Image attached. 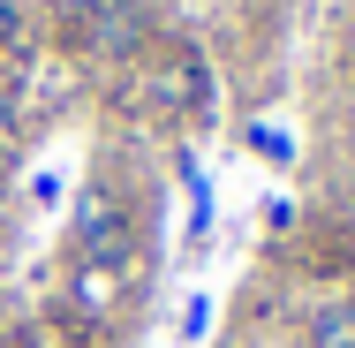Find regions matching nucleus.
Returning <instances> with one entry per match:
<instances>
[{"mask_svg":"<svg viewBox=\"0 0 355 348\" xmlns=\"http://www.w3.org/2000/svg\"><path fill=\"white\" fill-rule=\"evenodd\" d=\"M69 250H76V265H91V273H121V265L137 258V219H129V205H121L106 182H91V190L76 197Z\"/></svg>","mask_w":355,"mask_h":348,"instance_id":"1","label":"nucleus"},{"mask_svg":"<svg viewBox=\"0 0 355 348\" xmlns=\"http://www.w3.org/2000/svg\"><path fill=\"white\" fill-rule=\"evenodd\" d=\"M302 348H355V303L348 295H333V303H318L302 318Z\"/></svg>","mask_w":355,"mask_h":348,"instance_id":"2","label":"nucleus"},{"mask_svg":"<svg viewBox=\"0 0 355 348\" xmlns=\"http://www.w3.org/2000/svg\"><path fill=\"white\" fill-rule=\"evenodd\" d=\"M53 8H61V15H69V23H98V15H106V8H114V0H53Z\"/></svg>","mask_w":355,"mask_h":348,"instance_id":"3","label":"nucleus"},{"mask_svg":"<svg viewBox=\"0 0 355 348\" xmlns=\"http://www.w3.org/2000/svg\"><path fill=\"white\" fill-rule=\"evenodd\" d=\"M23 38V0H0V46Z\"/></svg>","mask_w":355,"mask_h":348,"instance_id":"4","label":"nucleus"},{"mask_svg":"<svg viewBox=\"0 0 355 348\" xmlns=\"http://www.w3.org/2000/svg\"><path fill=\"white\" fill-rule=\"evenodd\" d=\"M348 61H355V23H348Z\"/></svg>","mask_w":355,"mask_h":348,"instance_id":"5","label":"nucleus"}]
</instances>
